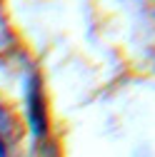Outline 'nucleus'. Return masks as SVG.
Here are the masks:
<instances>
[{
	"label": "nucleus",
	"mask_w": 155,
	"mask_h": 157,
	"mask_svg": "<svg viewBox=\"0 0 155 157\" xmlns=\"http://www.w3.org/2000/svg\"><path fill=\"white\" fill-rule=\"evenodd\" d=\"M0 157H8V147H5V142H3V137H0Z\"/></svg>",
	"instance_id": "nucleus-2"
},
{
	"label": "nucleus",
	"mask_w": 155,
	"mask_h": 157,
	"mask_svg": "<svg viewBox=\"0 0 155 157\" xmlns=\"http://www.w3.org/2000/svg\"><path fill=\"white\" fill-rule=\"evenodd\" d=\"M28 120L33 127L35 137H43L48 130V112H45V97H43V85L40 77L33 75L28 82Z\"/></svg>",
	"instance_id": "nucleus-1"
}]
</instances>
